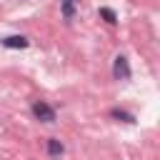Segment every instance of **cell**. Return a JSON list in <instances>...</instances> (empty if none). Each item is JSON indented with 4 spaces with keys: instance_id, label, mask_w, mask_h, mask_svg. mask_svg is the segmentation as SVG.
<instances>
[{
    "instance_id": "5",
    "label": "cell",
    "mask_w": 160,
    "mask_h": 160,
    "mask_svg": "<svg viewBox=\"0 0 160 160\" xmlns=\"http://www.w3.org/2000/svg\"><path fill=\"white\" fill-rule=\"evenodd\" d=\"M110 118L122 120V122H135V115L128 112V110H120V108H112V110H110Z\"/></svg>"
},
{
    "instance_id": "7",
    "label": "cell",
    "mask_w": 160,
    "mask_h": 160,
    "mask_svg": "<svg viewBox=\"0 0 160 160\" xmlns=\"http://www.w3.org/2000/svg\"><path fill=\"white\" fill-rule=\"evenodd\" d=\"M62 2V18L65 20H72V15H75V2H70V0H60Z\"/></svg>"
},
{
    "instance_id": "3",
    "label": "cell",
    "mask_w": 160,
    "mask_h": 160,
    "mask_svg": "<svg viewBox=\"0 0 160 160\" xmlns=\"http://www.w3.org/2000/svg\"><path fill=\"white\" fill-rule=\"evenodd\" d=\"M2 45L10 50H22V48H28V38L25 35H8V38H2Z\"/></svg>"
},
{
    "instance_id": "2",
    "label": "cell",
    "mask_w": 160,
    "mask_h": 160,
    "mask_svg": "<svg viewBox=\"0 0 160 160\" xmlns=\"http://www.w3.org/2000/svg\"><path fill=\"white\" fill-rule=\"evenodd\" d=\"M112 78L115 80H130V62L125 55H118L112 60Z\"/></svg>"
},
{
    "instance_id": "8",
    "label": "cell",
    "mask_w": 160,
    "mask_h": 160,
    "mask_svg": "<svg viewBox=\"0 0 160 160\" xmlns=\"http://www.w3.org/2000/svg\"><path fill=\"white\" fill-rule=\"evenodd\" d=\"M70 2H78V0H70Z\"/></svg>"
},
{
    "instance_id": "6",
    "label": "cell",
    "mask_w": 160,
    "mask_h": 160,
    "mask_svg": "<svg viewBox=\"0 0 160 160\" xmlns=\"http://www.w3.org/2000/svg\"><path fill=\"white\" fill-rule=\"evenodd\" d=\"M100 18H102L105 22H110V25L118 22V12H115L112 8H100Z\"/></svg>"
},
{
    "instance_id": "1",
    "label": "cell",
    "mask_w": 160,
    "mask_h": 160,
    "mask_svg": "<svg viewBox=\"0 0 160 160\" xmlns=\"http://www.w3.org/2000/svg\"><path fill=\"white\" fill-rule=\"evenodd\" d=\"M32 115H35V120H40V122H55V108L52 105H48L45 100H35L32 102Z\"/></svg>"
},
{
    "instance_id": "4",
    "label": "cell",
    "mask_w": 160,
    "mask_h": 160,
    "mask_svg": "<svg viewBox=\"0 0 160 160\" xmlns=\"http://www.w3.org/2000/svg\"><path fill=\"white\" fill-rule=\"evenodd\" d=\"M62 152H65V145L58 138H48V155L50 158H60Z\"/></svg>"
}]
</instances>
